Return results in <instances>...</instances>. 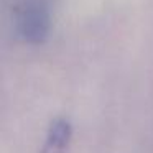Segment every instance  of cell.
Listing matches in <instances>:
<instances>
[{"label": "cell", "instance_id": "obj_1", "mask_svg": "<svg viewBox=\"0 0 153 153\" xmlns=\"http://www.w3.org/2000/svg\"><path fill=\"white\" fill-rule=\"evenodd\" d=\"M15 31L28 45H43L51 33V10L45 0H22L13 12Z\"/></svg>", "mask_w": 153, "mask_h": 153}, {"label": "cell", "instance_id": "obj_2", "mask_svg": "<svg viewBox=\"0 0 153 153\" xmlns=\"http://www.w3.org/2000/svg\"><path fill=\"white\" fill-rule=\"evenodd\" d=\"M73 140V125L68 119L58 117L50 123L46 140L43 143V153H64Z\"/></svg>", "mask_w": 153, "mask_h": 153}]
</instances>
